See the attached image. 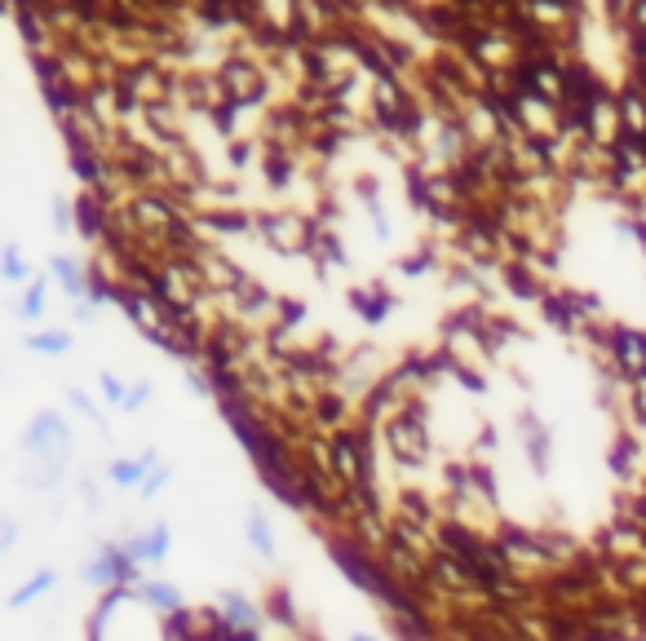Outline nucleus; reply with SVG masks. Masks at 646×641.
<instances>
[{
    "instance_id": "1",
    "label": "nucleus",
    "mask_w": 646,
    "mask_h": 641,
    "mask_svg": "<svg viewBox=\"0 0 646 641\" xmlns=\"http://www.w3.org/2000/svg\"><path fill=\"white\" fill-rule=\"evenodd\" d=\"M49 270H53V274L62 279L66 296H75V301H80V296H88V279L80 274V265H75L71 256H53V261H49Z\"/></svg>"
},
{
    "instance_id": "4",
    "label": "nucleus",
    "mask_w": 646,
    "mask_h": 641,
    "mask_svg": "<svg viewBox=\"0 0 646 641\" xmlns=\"http://www.w3.org/2000/svg\"><path fill=\"white\" fill-rule=\"evenodd\" d=\"M18 314H22V318H40V314H44V279L27 283V292H22V305H18Z\"/></svg>"
},
{
    "instance_id": "8",
    "label": "nucleus",
    "mask_w": 646,
    "mask_h": 641,
    "mask_svg": "<svg viewBox=\"0 0 646 641\" xmlns=\"http://www.w3.org/2000/svg\"><path fill=\"white\" fill-rule=\"evenodd\" d=\"M628 22L646 31V0H633V9H628Z\"/></svg>"
},
{
    "instance_id": "9",
    "label": "nucleus",
    "mask_w": 646,
    "mask_h": 641,
    "mask_svg": "<svg viewBox=\"0 0 646 641\" xmlns=\"http://www.w3.org/2000/svg\"><path fill=\"white\" fill-rule=\"evenodd\" d=\"M345 4H367V0H345Z\"/></svg>"
},
{
    "instance_id": "2",
    "label": "nucleus",
    "mask_w": 646,
    "mask_h": 641,
    "mask_svg": "<svg viewBox=\"0 0 646 641\" xmlns=\"http://www.w3.org/2000/svg\"><path fill=\"white\" fill-rule=\"evenodd\" d=\"M230 22H235L243 35H252V31L265 27V13H261L257 0H230Z\"/></svg>"
},
{
    "instance_id": "5",
    "label": "nucleus",
    "mask_w": 646,
    "mask_h": 641,
    "mask_svg": "<svg viewBox=\"0 0 646 641\" xmlns=\"http://www.w3.org/2000/svg\"><path fill=\"white\" fill-rule=\"evenodd\" d=\"M4 279H13V283H27V279H31V270H27L22 252H18V243H4Z\"/></svg>"
},
{
    "instance_id": "3",
    "label": "nucleus",
    "mask_w": 646,
    "mask_h": 641,
    "mask_svg": "<svg viewBox=\"0 0 646 641\" xmlns=\"http://www.w3.org/2000/svg\"><path fill=\"white\" fill-rule=\"evenodd\" d=\"M624 53H628V66H646V31L624 22Z\"/></svg>"
},
{
    "instance_id": "6",
    "label": "nucleus",
    "mask_w": 646,
    "mask_h": 641,
    "mask_svg": "<svg viewBox=\"0 0 646 641\" xmlns=\"http://www.w3.org/2000/svg\"><path fill=\"white\" fill-rule=\"evenodd\" d=\"M31 349H40V354H62V349H71V336H66V332H35V336H31Z\"/></svg>"
},
{
    "instance_id": "7",
    "label": "nucleus",
    "mask_w": 646,
    "mask_h": 641,
    "mask_svg": "<svg viewBox=\"0 0 646 641\" xmlns=\"http://www.w3.org/2000/svg\"><path fill=\"white\" fill-rule=\"evenodd\" d=\"M142 469H146V455L133 460V464H115L111 473H115V482H133V477H142Z\"/></svg>"
},
{
    "instance_id": "10",
    "label": "nucleus",
    "mask_w": 646,
    "mask_h": 641,
    "mask_svg": "<svg viewBox=\"0 0 646 641\" xmlns=\"http://www.w3.org/2000/svg\"><path fill=\"white\" fill-rule=\"evenodd\" d=\"M354 641H367V637H354Z\"/></svg>"
}]
</instances>
